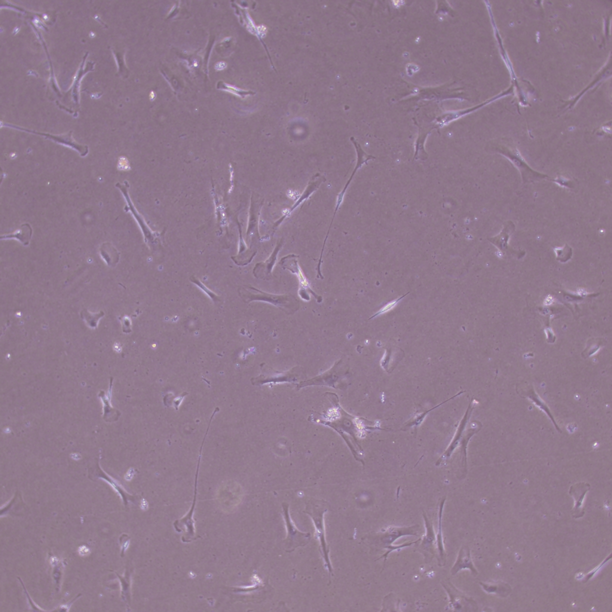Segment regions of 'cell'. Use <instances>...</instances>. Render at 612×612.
<instances>
[{
	"label": "cell",
	"instance_id": "cell-20",
	"mask_svg": "<svg viewBox=\"0 0 612 612\" xmlns=\"http://www.w3.org/2000/svg\"><path fill=\"white\" fill-rule=\"evenodd\" d=\"M330 412L328 413V416L330 419L332 418H338L339 416L338 414V410L335 408L330 410Z\"/></svg>",
	"mask_w": 612,
	"mask_h": 612
},
{
	"label": "cell",
	"instance_id": "cell-16",
	"mask_svg": "<svg viewBox=\"0 0 612 612\" xmlns=\"http://www.w3.org/2000/svg\"><path fill=\"white\" fill-rule=\"evenodd\" d=\"M296 263L298 262H296H296H295V268H294V271H293V272L294 273L298 275V278L300 280V283L302 284V286L308 288V282L307 280L306 279V278L304 276V274H302V272L299 266H298V264H296Z\"/></svg>",
	"mask_w": 612,
	"mask_h": 612
},
{
	"label": "cell",
	"instance_id": "cell-19",
	"mask_svg": "<svg viewBox=\"0 0 612 612\" xmlns=\"http://www.w3.org/2000/svg\"><path fill=\"white\" fill-rule=\"evenodd\" d=\"M78 553L82 556H87L90 553V550L87 546H82L78 548Z\"/></svg>",
	"mask_w": 612,
	"mask_h": 612
},
{
	"label": "cell",
	"instance_id": "cell-8",
	"mask_svg": "<svg viewBox=\"0 0 612 612\" xmlns=\"http://www.w3.org/2000/svg\"><path fill=\"white\" fill-rule=\"evenodd\" d=\"M466 568L470 569L474 574H477V571L476 568H474L472 558H471L469 547L463 546L461 548L460 552L458 553L457 560L454 563V567L452 568V574L455 575L459 571Z\"/></svg>",
	"mask_w": 612,
	"mask_h": 612
},
{
	"label": "cell",
	"instance_id": "cell-12",
	"mask_svg": "<svg viewBox=\"0 0 612 612\" xmlns=\"http://www.w3.org/2000/svg\"><path fill=\"white\" fill-rule=\"evenodd\" d=\"M446 584V586L443 584L444 587L449 594L450 596V602L452 608H455L456 610H462V608H464V606L465 602L464 600L466 598L462 596L461 592H459L458 590L456 588L450 583Z\"/></svg>",
	"mask_w": 612,
	"mask_h": 612
},
{
	"label": "cell",
	"instance_id": "cell-4",
	"mask_svg": "<svg viewBox=\"0 0 612 612\" xmlns=\"http://www.w3.org/2000/svg\"><path fill=\"white\" fill-rule=\"evenodd\" d=\"M96 467L94 468V470H91L90 471V479L94 480V478H96L105 480V482H108L110 485H111L112 488L115 490L116 492L120 496L125 506H128V501H134V497L128 494V492L125 491V490L123 488V486L119 484V483L116 481V480L113 479L111 476H109L107 475L106 473L104 472L102 468L100 467L99 462H98V464H96Z\"/></svg>",
	"mask_w": 612,
	"mask_h": 612
},
{
	"label": "cell",
	"instance_id": "cell-6",
	"mask_svg": "<svg viewBox=\"0 0 612 612\" xmlns=\"http://www.w3.org/2000/svg\"><path fill=\"white\" fill-rule=\"evenodd\" d=\"M590 485L586 482L576 483L572 486L570 488V494L575 500V506L574 510L573 516L574 518H580L584 515L583 510V500L586 492L589 490Z\"/></svg>",
	"mask_w": 612,
	"mask_h": 612
},
{
	"label": "cell",
	"instance_id": "cell-13",
	"mask_svg": "<svg viewBox=\"0 0 612 612\" xmlns=\"http://www.w3.org/2000/svg\"><path fill=\"white\" fill-rule=\"evenodd\" d=\"M81 315L82 319L87 322L88 326L91 328H96L100 318L104 316V313L103 312H100L98 314H92L90 313L88 310H84L82 311Z\"/></svg>",
	"mask_w": 612,
	"mask_h": 612
},
{
	"label": "cell",
	"instance_id": "cell-17",
	"mask_svg": "<svg viewBox=\"0 0 612 612\" xmlns=\"http://www.w3.org/2000/svg\"><path fill=\"white\" fill-rule=\"evenodd\" d=\"M403 298H404V296H402V298H398V299L396 300H394V301H393V302H390V304H386V305L384 306V308H382V309H380V310H379V311L378 312V313H377V314H375L374 315V316H373L372 317V318H371V319H372V318H374V317L377 316H378V315H379V314H382L386 313V312H388V311H390V310H392V308H393L394 307V306H396V304H398V302H400V300H402V299Z\"/></svg>",
	"mask_w": 612,
	"mask_h": 612
},
{
	"label": "cell",
	"instance_id": "cell-1",
	"mask_svg": "<svg viewBox=\"0 0 612 612\" xmlns=\"http://www.w3.org/2000/svg\"><path fill=\"white\" fill-rule=\"evenodd\" d=\"M329 504L323 500H310L307 504L304 512L310 516L315 528V536L320 541L322 554L329 574H332V568L329 558L330 550L326 538L324 516L328 510Z\"/></svg>",
	"mask_w": 612,
	"mask_h": 612
},
{
	"label": "cell",
	"instance_id": "cell-21",
	"mask_svg": "<svg viewBox=\"0 0 612 612\" xmlns=\"http://www.w3.org/2000/svg\"><path fill=\"white\" fill-rule=\"evenodd\" d=\"M226 67V64L224 62H220L217 63L216 66V68L217 70H224Z\"/></svg>",
	"mask_w": 612,
	"mask_h": 612
},
{
	"label": "cell",
	"instance_id": "cell-15",
	"mask_svg": "<svg viewBox=\"0 0 612 612\" xmlns=\"http://www.w3.org/2000/svg\"><path fill=\"white\" fill-rule=\"evenodd\" d=\"M192 279H194L192 280V282L194 283L195 284H196L197 286H200V288L202 290H203L204 292H206L208 296H210V298L212 299V300L216 301V299L218 301L219 300L218 296L216 295L215 294H214L213 292H210V290L209 289H208L203 284L201 283V282H200L198 280L196 279L194 277L192 278Z\"/></svg>",
	"mask_w": 612,
	"mask_h": 612
},
{
	"label": "cell",
	"instance_id": "cell-9",
	"mask_svg": "<svg viewBox=\"0 0 612 612\" xmlns=\"http://www.w3.org/2000/svg\"><path fill=\"white\" fill-rule=\"evenodd\" d=\"M32 228L29 224L26 223V224L21 226L20 228L14 232V234L2 236L1 240L16 238V240L20 241V242L22 243L24 246H28L30 244V238H32Z\"/></svg>",
	"mask_w": 612,
	"mask_h": 612
},
{
	"label": "cell",
	"instance_id": "cell-2",
	"mask_svg": "<svg viewBox=\"0 0 612 612\" xmlns=\"http://www.w3.org/2000/svg\"><path fill=\"white\" fill-rule=\"evenodd\" d=\"M282 508L287 530V536L284 542V544L286 552H290L296 548L306 546L310 540L311 535L309 533H302L296 528L290 519L288 504L283 503Z\"/></svg>",
	"mask_w": 612,
	"mask_h": 612
},
{
	"label": "cell",
	"instance_id": "cell-5",
	"mask_svg": "<svg viewBox=\"0 0 612 612\" xmlns=\"http://www.w3.org/2000/svg\"><path fill=\"white\" fill-rule=\"evenodd\" d=\"M424 519L426 534L424 536L422 543L420 544V550L425 556V560L430 562L436 556V550L434 548V543L436 542V535L434 530L433 523L431 522L426 514H423Z\"/></svg>",
	"mask_w": 612,
	"mask_h": 612
},
{
	"label": "cell",
	"instance_id": "cell-10",
	"mask_svg": "<svg viewBox=\"0 0 612 612\" xmlns=\"http://www.w3.org/2000/svg\"><path fill=\"white\" fill-rule=\"evenodd\" d=\"M446 498H444L440 502L439 510V528L438 532L437 534V546L438 549V552L440 556L439 564L440 565H445L446 562V552L444 546L443 538L442 534V516L444 506Z\"/></svg>",
	"mask_w": 612,
	"mask_h": 612
},
{
	"label": "cell",
	"instance_id": "cell-11",
	"mask_svg": "<svg viewBox=\"0 0 612 612\" xmlns=\"http://www.w3.org/2000/svg\"><path fill=\"white\" fill-rule=\"evenodd\" d=\"M100 254L109 266L114 267L118 262L119 254L112 244H104L100 248Z\"/></svg>",
	"mask_w": 612,
	"mask_h": 612
},
{
	"label": "cell",
	"instance_id": "cell-14",
	"mask_svg": "<svg viewBox=\"0 0 612 612\" xmlns=\"http://www.w3.org/2000/svg\"><path fill=\"white\" fill-rule=\"evenodd\" d=\"M117 575L119 578V580H120L121 583H122V598H123L124 600H128V598H130V575L128 574H126V575H125V576L124 577H122L120 576H119V575L118 574H117Z\"/></svg>",
	"mask_w": 612,
	"mask_h": 612
},
{
	"label": "cell",
	"instance_id": "cell-7",
	"mask_svg": "<svg viewBox=\"0 0 612 612\" xmlns=\"http://www.w3.org/2000/svg\"><path fill=\"white\" fill-rule=\"evenodd\" d=\"M526 390H524V388L520 387L519 385L517 386V393L519 394V396L522 398H527L531 400L532 402H534L535 405H536L538 408L542 410H543L544 412H546V414L549 416V417L552 418V420L554 422V424H555V426L556 428V430H558L559 432H562L560 429H559L558 426L556 424L555 420H554V418L552 415V413H550V411L548 408L546 404L544 402L543 400L540 399V398L538 396V394L534 391V388H532V386H526Z\"/></svg>",
	"mask_w": 612,
	"mask_h": 612
},
{
	"label": "cell",
	"instance_id": "cell-22",
	"mask_svg": "<svg viewBox=\"0 0 612 612\" xmlns=\"http://www.w3.org/2000/svg\"><path fill=\"white\" fill-rule=\"evenodd\" d=\"M154 96H155L154 93L153 92H152L151 94H150L151 98L152 99L154 98Z\"/></svg>",
	"mask_w": 612,
	"mask_h": 612
},
{
	"label": "cell",
	"instance_id": "cell-3",
	"mask_svg": "<svg viewBox=\"0 0 612 612\" xmlns=\"http://www.w3.org/2000/svg\"><path fill=\"white\" fill-rule=\"evenodd\" d=\"M419 526H412L408 528L390 527L384 532L380 540L384 548L388 550L394 546V542L398 538L404 536H418Z\"/></svg>",
	"mask_w": 612,
	"mask_h": 612
},
{
	"label": "cell",
	"instance_id": "cell-18",
	"mask_svg": "<svg viewBox=\"0 0 612 612\" xmlns=\"http://www.w3.org/2000/svg\"><path fill=\"white\" fill-rule=\"evenodd\" d=\"M120 543L121 544V555L123 556L128 546H130V538L126 534L122 535L120 538Z\"/></svg>",
	"mask_w": 612,
	"mask_h": 612
}]
</instances>
